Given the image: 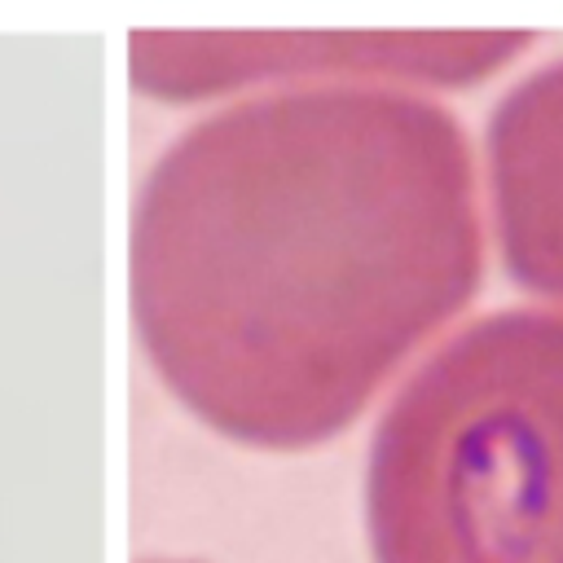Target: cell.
Instances as JSON below:
<instances>
[{
	"label": "cell",
	"mask_w": 563,
	"mask_h": 563,
	"mask_svg": "<svg viewBox=\"0 0 563 563\" xmlns=\"http://www.w3.org/2000/svg\"><path fill=\"white\" fill-rule=\"evenodd\" d=\"M457 185L264 180L180 163L136 238L154 361L211 422L260 444L339 431L462 299Z\"/></svg>",
	"instance_id": "6da1fadb"
},
{
	"label": "cell",
	"mask_w": 563,
	"mask_h": 563,
	"mask_svg": "<svg viewBox=\"0 0 563 563\" xmlns=\"http://www.w3.org/2000/svg\"><path fill=\"white\" fill-rule=\"evenodd\" d=\"M378 563H563V317H493L387 413Z\"/></svg>",
	"instance_id": "7a4b0ae2"
},
{
	"label": "cell",
	"mask_w": 563,
	"mask_h": 563,
	"mask_svg": "<svg viewBox=\"0 0 563 563\" xmlns=\"http://www.w3.org/2000/svg\"><path fill=\"white\" fill-rule=\"evenodd\" d=\"M506 220V255L541 290L563 295V194L528 189L515 194V216Z\"/></svg>",
	"instance_id": "3957f363"
}]
</instances>
